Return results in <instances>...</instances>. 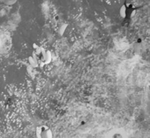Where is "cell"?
Wrapping results in <instances>:
<instances>
[{
    "mask_svg": "<svg viewBox=\"0 0 150 138\" xmlns=\"http://www.w3.org/2000/svg\"><path fill=\"white\" fill-rule=\"evenodd\" d=\"M35 132L37 138H53L54 137L52 129L45 124L38 126Z\"/></svg>",
    "mask_w": 150,
    "mask_h": 138,
    "instance_id": "obj_1",
    "label": "cell"
},
{
    "mask_svg": "<svg viewBox=\"0 0 150 138\" xmlns=\"http://www.w3.org/2000/svg\"><path fill=\"white\" fill-rule=\"evenodd\" d=\"M107 138H127L124 131L120 129H115L109 132Z\"/></svg>",
    "mask_w": 150,
    "mask_h": 138,
    "instance_id": "obj_2",
    "label": "cell"
},
{
    "mask_svg": "<svg viewBox=\"0 0 150 138\" xmlns=\"http://www.w3.org/2000/svg\"><path fill=\"white\" fill-rule=\"evenodd\" d=\"M28 61L32 67H37L38 66V61L37 59V56L35 54L34 52L32 56H30L28 58Z\"/></svg>",
    "mask_w": 150,
    "mask_h": 138,
    "instance_id": "obj_3",
    "label": "cell"
},
{
    "mask_svg": "<svg viewBox=\"0 0 150 138\" xmlns=\"http://www.w3.org/2000/svg\"><path fill=\"white\" fill-rule=\"evenodd\" d=\"M126 6L125 5H122L120 11V15L121 16V18H125L126 16Z\"/></svg>",
    "mask_w": 150,
    "mask_h": 138,
    "instance_id": "obj_4",
    "label": "cell"
},
{
    "mask_svg": "<svg viewBox=\"0 0 150 138\" xmlns=\"http://www.w3.org/2000/svg\"><path fill=\"white\" fill-rule=\"evenodd\" d=\"M52 60V54L50 51L48 50L46 51V59L45 60L44 63L45 65L49 64Z\"/></svg>",
    "mask_w": 150,
    "mask_h": 138,
    "instance_id": "obj_5",
    "label": "cell"
},
{
    "mask_svg": "<svg viewBox=\"0 0 150 138\" xmlns=\"http://www.w3.org/2000/svg\"><path fill=\"white\" fill-rule=\"evenodd\" d=\"M67 26H68L67 24H64V25H62L61 26V28L59 29V34L60 35H62L64 34V33L65 32V31H66V29L67 28Z\"/></svg>",
    "mask_w": 150,
    "mask_h": 138,
    "instance_id": "obj_6",
    "label": "cell"
},
{
    "mask_svg": "<svg viewBox=\"0 0 150 138\" xmlns=\"http://www.w3.org/2000/svg\"><path fill=\"white\" fill-rule=\"evenodd\" d=\"M4 3L7 5H12L16 3V1H4Z\"/></svg>",
    "mask_w": 150,
    "mask_h": 138,
    "instance_id": "obj_7",
    "label": "cell"
},
{
    "mask_svg": "<svg viewBox=\"0 0 150 138\" xmlns=\"http://www.w3.org/2000/svg\"><path fill=\"white\" fill-rule=\"evenodd\" d=\"M136 13V11L135 10H133L132 13H131V14H130V18H132L135 15Z\"/></svg>",
    "mask_w": 150,
    "mask_h": 138,
    "instance_id": "obj_8",
    "label": "cell"
}]
</instances>
